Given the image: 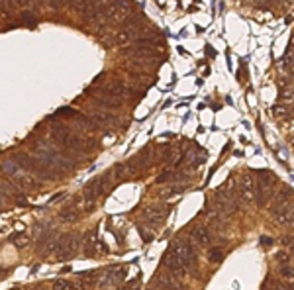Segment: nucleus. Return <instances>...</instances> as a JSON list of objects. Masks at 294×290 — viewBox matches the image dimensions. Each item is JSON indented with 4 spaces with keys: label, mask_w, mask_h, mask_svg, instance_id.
<instances>
[{
    "label": "nucleus",
    "mask_w": 294,
    "mask_h": 290,
    "mask_svg": "<svg viewBox=\"0 0 294 290\" xmlns=\"http://www.w3.org/2000/svg\"><path fill=\"white\" fill-rule=\"evenodd\" d=\"M169 249L183 261L187 273H196L198 271V255H196L195 243L191 239H175Z\"/></svg>",
    "instance_id": "f257e3e1"
},
{
    "label": "nucleus",
    "mask_w": 294,
    "mask_h": 290,
    "mask_svg": "<svg viewBox=\"0 0 294 290\" xmlns=\"http://www.w3.org/2000/svg\"><path fill=\"white\" fill-rule=\"evenodd\" d=\"M273 175L269 171H259V181L255 183V202L259 206H267L269 200L273 198Z\"/></svg>",
    "instance_id": "f03ea898"
},
{
    "label": "nucleus",
    "mask_w": 294,
    "mask_h": 290,
    "mask_svg": "<svg viewBox=\"0 0 294 290\" xmlns=\"http://www.w3.org/2000/svg\"><path fill=\"white\" fill-rule=\"evenodd\" d=\"M237 198L243 204H251L255 200V183L251 181V177H241L237 185Z\"/></svg>",
    "instance_id": "7ed1b4c3"
},
{
    "label": "nucleus",
    "mask_w": 294,
    "mask_h": 290,
    "mask_svg": "<svg viewBox=\"0 0 294 290\" xmlns=\"http://www.w3.org/2000/svg\"><path fill=\"white\" fill-rule=\"evenodd\" d=\"M189 239L198 247H206L212 243V231L206 226H193L189 231Z\"/></svg>",
    "instance_id": "20e7f679"
},
{
    "label": "nucleus",
    "mask_w": 294,
    "mask_h": 290,
    "mask_svg": "<svg viewBox=\"0 0 294 290\" xmlns=\"http://www.w3.org/2000/svg\"><path fill=\"white\" fill-rule=\"evenodd\" d=\"M155 287L161 290H181L183 289V283H181L177 277H173L171 273L159 271V273L155 275Z\"/></svg>",
    "instance_id": "39448f33"
},
{
    "label": "nucleus",
    "mask_w": 294,
    "mask_h": 290,
    "mask_svg": "<svg viewBox=\"0 0 294 290\" xmlns=\"http://www.w3.org/2000/svg\"><path fill=\"white\" fill-rule=\"evenodd\" d=\"M91 120L95 122L97 128H116L118 126V118L110 112H100V110H93L91 112Z\"/></svg>",
    "instance_id": "423d86ee"
},
{
    "label": "nucleus",
    "mask_w": 294,
    "mask_h": 290,
    "mask_svg": "<svg viewBox=\"0 0 294 290\" xmlns=\"http://www.w3.org/2000/svg\"><path fill=\"white\" fill-rule=\"evenodd\" d=\"M2 171H4V175H6V177H10L12 181H16L18 177H22V175L26 173V171H24L18 163L14 161V159H6V161L2 163Z\"/></svg>",
    "instance_id": "0eeeda50"
},
{
    "label": "nucleus",
    "mask_w": 294,
    "mask_h": 290,
    "mask_svg": "<svg viewBox=\"0 0 294 290\" xmlns=\"http://www.w3.org/2000/svg\"><path fill=\"white\" fill-rule=\"evenodd\" d=\"M206 257H208L210 263H222L224 257H226V251H224V247H222V245H212V247H208Z\"/></svg>",
    "instance_id": "6e6552de"
},
{
    "label": "nucleus",
    "mask_w": 294,
    "mask_h": 290,
    "mask_svg": "<svg viewBox=\"0 0 294 290\" xmlns=\"http://www.w3.org/2000/svg\"><path fill=\"white\" fill-rule=\"evenodd\" d=\"M279 275H281L283 283H287V285H293V287H294V265H285V267H279Z\"/></svg>",
    "instance_id": "1a4fd4ad"
},
{
    "label": "nucleus",
    "mask_w": 294,
    "mask_h": 290,
    "mask_svg": "<svg viewBox=\"0 0 294 290\" xmlns=\"http://www.w3.org/2000/svg\"><path fill=\"white\" fill-rule=\"evenodd\" d=\"M279 67L287 73V75H291V73H294V55L293 53H287L281 61H279Z\"/></svg>",
    "instance_id": "9d476101"
},
{
    "label": "nucleus",
    "mask_w": 294,
    "mask_h": 290,
    "mask_svg": "<svg viewBox=\"0 0 294 290\" xmlns=\"http://www.w3.org/2000/svg\"><path fill=\"white\" fill-rule=\"evenodd\" d=\"M275 261H277V265H279V267L293 265V255H291V251H279V253L275 255Z\"/></svg>",
    "instance_id": "9b49d317"
},
{
    "label": "nucleus",
    "mask_w": 294,
    "mask_h": 290,
    "mask_svg": "<svg viewBox=\"0 0 294 290\" xmlns=\"http://www.w3.org/2000/svg\"><path fill=\"white\" fill-rule=\"evenodd\" d=\"M79 218V214H77V210L75 208H65V210H61V214H59V220L61 222H75Z\"/></svg>",
    "instance_id": "f8f14e48"
},
{
    "label": "nucleus",
    "mask_w": 294,
    "mask_h": 290,
    "mask_svg": "<svg viewBox=\"0 0 294 290\" xmlns=\"http://www.w3.org/2000/svg\"><path fill=\"white\" fill-rule=\"evenodd\" d=\"M53 290H79V287H75V285H73V283H69V281L59 279V281H55Z\"/></svg>",
    "instance_id": "ddd939ff"
},
{
    "label": "nucleus",
    "mask_w": 294,
    "mask_h": 290,
    "mask_svg": "<svg viewBox=\"0 0 294 290\" xmlns=\"http://www.w3.org/2000/svg\"><path fill=\"white\" fill-rule=\"evenodd\" d=\"M20 22H22V24H28L30 28H33V26L37 24V20H35V16H33L32 12H22V14H20Z\"/></svg>",
    "instance_id": "4468645a"
},
{
    "label": "nucleus",
    "mask_w": 294,
    "mask_h": 290,
    "mask_svg": "<svg viewBox=\"0 0 294 290\" xmlns=\"http://www.w3.org/2000/svg\"><path fill=\"white\" fill-rule=\"evenodd\" d=\"M183 191H185V187H169L165 191V196H175V194H181Z\"/></svg>",
    "instance_id": "2eb2a0df"
},
{
    "label": "nucleus",
    "mask_w": 294,
    "mask_h": 290,
    "mask_svg": "<svg viewBox=\"0 0 294 290\" xmlns=\"http://www.w3.org/2000/svg\"><path fill=\"white\" fill-rule=\"evenodd\" d=\"M26 239H28V237H26V233H16V235H12V237H10V241H14V243H18V245H20L22 241H26Z\"/></svg>",
    "instance_id": "dca6fc26"
},
{
    "label": "nucleus",
    "mask_w": 294,
    "mask_h": 290,
    "mask_svg": "<svg viewBox=\"0 0 294 290\" xmlns=\"http://www.w3.org/2000/svg\"><path fill=\"white\" fill-rule=\"evenodd\" d=\"M261 243H265V245H269V243H273V239H269V237H263Z\"/></svg>",
    "instance_id": "f3484780"
},
{
    "label": "nucleus",
    "mask_w": 294,
    "mask_h": 290,
    "mask_svg": "<svg viewBox=\"0 0 294 290\" xmlns=\"http://www.w3.org/2000/svg\"><path fill=\"white\" fill-rule=\"evenodd\" d=\"M12 290H18V289H12Z\"/></svg>",
    "instance_id": "a211bd4d"
}]
</instances>
